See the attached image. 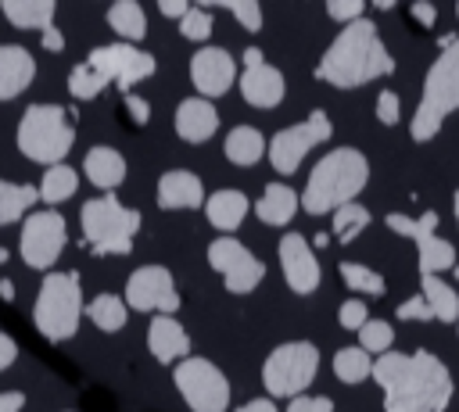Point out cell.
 <instances>
[{
    "instance_id": "obj_1",
    "label": "cell",
    "mask_w": 459,
    "mask_h": 412,
    "mask_svg": "<svg viewBox=\"0 0 459 412\" xmlns=\"http://www.w3.org/2000/svg\"><path fill=\"white\" fill-rule=\"evenodd\" d=\"M369 376L384 391V412H445L452 405L455 383L452 369L427 348L387 351L373 358Z\"/></svg>"
},
{
    "instance_id": "obj_2",
    "label": "cell",
    "mask_w": 459,
    "mask_h": 412,
    "mask_svg": "<svg viewBox=\"0 0 459 412\" xmlns=\"http://www.w3.org/2000/svg\"><path fill=\"white\" fill-rule=\"evenodd\" d=\"M391 72H394V57L380 39L377 21H369V18L344 25L316 64V79L333 90H359Z\"/></svg>"
},
{
    "instance_id": "obj_42",
    "label": "cell",
    "mask_w": 459,
    "mask_h": 412,
    "mask_svg": "<svg viewBox=\"0 0 459 412\" xmlns=\"http://www.w3.org/2000/svg\"><path fill=\"white\" fill-rule=\"evenodd\" d=\"M326 14L341 25H351V21L366 18V0H326Z\"/></svg>"
},
{
    "instance_id": "obj_16",
    "label": "cell",
    "mask_w": 459,
    "mask_h": 412,
    "mask_svg": "<svg viewBox=\"0 0 459 412\" xmlns=\"http://www.w3.org/2000/svg\"><path fill=\"white\" fill-rule=\"evenodd\" d=\"M204 183L190 168H169L158 179V208L165 211H197L204 208Z\"/></svg>"
},
{
    "instance_id": "obj_40",
    "label": "cell",
    "mask_w": 459,
    "mask_h": 412,
    "mask_svg": "<svg viewBox=\"0 0 459 412\" xmlns=\"http://www.w3.org/2000/svg\"><path fill=\"white\" fill-rule=\"evenodd\" d=\"M179 36L190 39V43H204L212 36V14H208V7H190L179 18Z\"/></svg>"
},
{
    "instance_id": "obj_41",
    "label": "cell",
    "mask_w": 459,
    "mask_h": 412,
    "mask_svg": "<svg viewBox=\"0 0 459 412\" xmlns=\"http://www.w3.org/2000/svg\"><path fill=\"white\" fill-rule=\"evenodd\" d=\"M366 319H369V308H366V301L362 297H348L341 308H337V322L344 326V330H362L366 326Z\"/></svg>"
},
{
    "instance_id": "obj_47",
    "label": "cell",
    "mask_w": 459,
    "mask_h": 412,
    "mask_svg": "<svg viewBox=\"0 0 459 412\" xmlns=\"http://www.w3.org/2000/svg\"><path fill=\"white\" fill-rule=\"evenodd\" d=\"M384 226L394 229L398 236L416 240V219H409V215H402V211H387V215H384Z\"/></svg>"
},
{
    "instance_id": "obj_58",
    "label": "cell",
    "mask_w": 459,
    "mask_h": 412,
    "mask_svg": "<svg viewBox=\"0 0 459 412\" xmlns=\"http://www.w3.org/2000/svg\"><path fill=\"white\" fill-rule=\"evenodd\" d=\"M4 262H7V247H0V265H4Z\"/></svg>"
},
{
    "instance_id": "obj_21",
    "label": "cell",
    "mask_w": 459,
    "mask_h": 412,
    "mask_svg": "<svg viewBox=\"0 0 459 412\" xmlns=\"http://www.w3.org/2000/svg\"><path fill=\"white\" fill-rule=\"evenodd\" d=\"M100 193H111L126 183V158L115 150V147H90L86 158H82V168H79Z\"/></svg>"
},
{
    "instance_id": "obj_27",
    "label": "cell",
    "mask_w": 459,
    "mask_h": 412,
    "mask_svg": "<svg viewBox=\"0 0 459 412\" xmlns=\"http://www.w3.org/2000/svg\"><path fill=\"white\" fill-rule=\"evenodd\" d=\"M420 297L427 301L430 315L441 322H459V294L441 276H420Z\"/></svg>"
},
{
    "instance_id": "obj_6",
    "label": "cell",
    "mask_w": 459,
    "mask_h": 412,
    "mask_svg": "<svg viewBox=\"0 0 459 412\" xmlns=\"http://www.w3.org/2000/svg\"><path fill=\"white\" fill-rule=\"evenodd\" d=\"M140 211L126 208L115 193H100L82 204L79 226L93 254H129L140 233Z\"/></svg>"
},
{
    "instance_id": "obj_4",
    "label": "cell",
    "mask_w": 459,
    "mask_h": 412,
    "mask_svg": "<svg viewBox=\"0 0 459 412\" xmlns=\"http://www.w3.org/2000/svg\"><path fill=\"white\" fill-rule=\"evenodd\" d=\"M459 111V36H452L423 75V93L409 122L412 143H427L441 133L445 118Z\"/></svg>"
},
{
    "instance_id": "obj_46",
    "label": "cell",
    "mask_w": 459,
    "mask_h": 412,
    "mask_svg": "<svg viewBox=\"0 0 459 412\" xmlns=\"http://www.w3.org/2000/svg\"><path fill=\"white\" fill-rule=\"evenodd\" d=\"M122 111H126V118L133 125H147L151 122V104L143 97H136V93H122Z\"/></svg>"
},
{
    "instance_id": "obj_28",
    "label": "cell",
    "mask_w": 459,
    "mask_h": 412,
    "mask_svg": "<svg viewBox=\"0 0 459 412\" xmlns=\"http://www.w3.org/2000/svg\"><path fill=\"white\" fill-rule=\"evenodd\" d=\"M82 315H86L100 333H118V330L126 326V319H129V308H126V301H122L118 294H97L93 301H86Z\"/></svg>"
},
{
    "instance_id": "obj_39",
    "label": "cell",
    "mask_w": 459,
    "mask_h": 412,
    "mask_svg": "<svg viewBox=\"0 0 459 412\" xmlns=\"http://www.w3.org/2000/svg\"><path fill=\"white\" fill-rule=\"evenodd\" d=\"M212 4L222 7V11H230L244 32H258L262 29V7L255 0H212Z\"/></svg>"
},
{
    "instance_id": "obj_36",
    "label": "cell",
    "mask_w": 459,
    "mask_h": 412,
    "mask_svg": "<svg viewBox=\"0 0 459 412\" xmlns=\"http://www.w3.org/2000/svg\"><path fill=\"white\" fill-rule=\"evenodd\" d=\"M394 344V326L387 319H366V326L359 330V348L366 355H387Z\"/></svg>"
},
{
    "instance_id": "obj_5",
    "label": "cell",
    "mask_w": 459,
    "mask_h": 412,
    "mask_svg": "<svg viewBox=\"0 0 459 412\" xmlns=\"http://www.w3.org/2000/svg\"><path fill=\"white\" fill-rule=\"evenodd\" d=\"M14 143L36 165H65L75 143V118L61 104H29L18 118Z\"/></svg>"
},
{
    "instance_id": "obj_52",
    "label": "cell",
    "mask_w": 459,
    "mask_h": 412,
    "mask_svg": "<svg viewBox=\"0 0 459 412\" xmlns=\"http://www.w3.org/2000/svg\"><path fill=\"white\" fill-rule=\"evenodd\" d=\"M22 408H25L22 391H0V412H22Z\"/></svg>"
},
{
    "instance_id": "obj_60",
    "label": "cell",
    "mask_w": 459,
    "mask_h": 412,
    "mask_svg": "<svg viewBox=\"0 0 459 412\" xmlns=\"http://www.w3.org/2000/svg\"><path fill=\"white\" fill-rule=\"evenodd\" d=\"M455 18H459V4H455Z\"/></svg>"
},
{
    "instance_id": "obj_55",
    "label": "cell",
    "mask_w": 459,
    "mask_h": 412,
    "mask_svg": "<svg viewBox=\"0 0 459 412\" xmlns=\"http://www.w3.org/2000/svg\"><path fill=\"white\" fill-rule=\"evenodd\" d=\"M255 64H265V54L258 47H247L244 50V68H255Z\"/></svg>"
},
{
    "instance_id": "obj_56",
    "label": "cell",
    "mask_w": 459,
    "mask_h": 412,
    "mask_svg": "<svg viewBox=\"0 0 459 412\" xmlns=\"http://www.w3.org/2000/svg\"><path fill=\"white\" fill-rule=\"evenodd\" d=\"M0 297L4 301H14V283L11 279H0Z\"/></svg>"
},
{
    "instance_id": "obj_24",
    "label": "cell",
    "mask_w": 459,
    "mask_h": 412,
    "mask_svg": "<svg viewBox=\"0 0 459 412\" xmlns=\"http://www.w3.org/2000/svg\"><path fill=\"white\" fill-rule=\"evenodd\" d=\"M265 136H262V129H255V125H233L230 133H226V143H222V150H226V161L230 165H237V168H251V165H258L262 158H265Z\"/></svg>"
},
{
    "instance_id": "obj_61",
    "label": "cell",
    "mask_w": 459,
    "mask_h": 412,
    "mask_svg": "<svg viewBox=\"0 0 459 412\" xmlns=\"http://www.w3.org/2000/svg\"><path fill=\"white\" fill-rule=\"evenodd\" d=\"M455 330H459V322H455Z\"/></svg>"
},
{
    "instance_id": "obj_49",
    "label": "cell",
    "mask_w": 459,
    "mask_h": 412,
    "mask_svg": "<svg viewBox=\"0 0 459 412\" xmlns=\"http://www.w3.org/2000/svg\"><path fill=\"white\" fill-rule=\"evenodd\" d=\"M434 229H437V211H423L416 219V244L427 240V236H434Z\"/></svg>"
},
{
    "instance_id": "obj_54",
    "label": "cell",
    "mask_w": 459,
    "mask_h": 412,
    "mask_svg": "<svg viewBox=\"0 0 459 412\" xmlns=\"http://www.w3.org/2000/svg\"><path fill=\"white\" fill-rule=\"evenodd\" d=\"M237 412H280V408H276L273 398H251V401H244Z\"/></svg>"
},
{
    "instance_id": "obj_12",
    "label": "cell",
    "mask_w": 459,
    "mask_h": 412,
    "mask_svg": "<svg viewBox=\"0 0 459 412\" xmlns=\"http://www.w3.org/2000/svg\"><path fill=\"white\" fill-rule=\"evenodd\" d=\"M86 64L93 72L104 75V82H115L122 93H129V86L143 82L154 75L158 68V57L133 47V43H104V47H93L86 54Z\"/></svg>"
},
{
    "instance_id": "obj_62",
    "label": "cell",
    "mask_w": 459,
    "mask_h": 412,
    "mask_svg": "<svg viewBox=\"0 0 459 412\" xmlns=\"http://www.w3.org/2000/svg\"><path fill=\"white\" fill-rule=\"evenodd\" d=\"M68 412H72V408H68Z\"/></svg>"
},
{
    "instance_id": "obj_9",
    "label": "cell",
    "mask_w": 459,
    "mask_h": 412,
    "mask_svg": "<svg viewBox=\"0 0 459 412\" xmlns=\"http://www.w3.org/2000/svg\"><path fill=\"white\" fill-rule=\"evenodd\" d=\"M172 383L190 412H226L230 408V380L226 373L201 355H186L172 365Z\"/></svg>"
},
{
    "instance_id": "obj_22",
    "label": "cell",
    "mask_w": 459,
    "mask_h": 412,
    "mask_svg": "<svg viewBox=\"0 0 459 412\" xmlns=\"http://www.w3.org/2000/svg\"><path fill=\"white\" fill-rule=\"evenodd\" d=\"M247 208H251L247 197H244L240 190H230V186L204 197V215H208V222H212L215 229H222V236H233V229L244 222Z\"/></svg>"
},
{
    "instance_id": "obj_13",
    "label": "cell",
    "mask_w": 459,
    "mask_h": 412,
    "mask_svg": "<svg viewBox=\"0 0 459 412\" xmlns=\"http://www.w3.org/2000/svg\"><path fill=\"white\" fill-rule=\"evenodd\" d=\"M122 301H126V308H136V312L172 315L179 308V290L165 265H140L129 272Z\"/></svg>"
},
{
    "instance_id": "obj_26",
    "label": "cell",
    "mask_w": 459,
    "mask_h": 412,
    "mask_svg": "<svg viewBox=\"0 0 459 412\" xmlns=\"http://www.w3.org/2000/svg\"><path fill=\"white\" fill-rule=\"evenodd\" d=\"M108 25L115 29V36H118V43H140L143 36H147V14H143V7L136 4V0H118V4H111L108 7Z\"/></svg>"
},
{
    "instance_id": "obj_43",
    "label": "cell",
    "mask_w": 459,
    "mask_h": 412,
    "mask_svg": "<svg viewBox=\"0 0 459 412\" xmlns=\"http://www.w3.org/2000/svg\"><path fill=\"white\" fill-rule=\"evenodd\" d=\"M398 115H402L398 93H394V90H380V93H377V122H380V125H394Z\"/></svg>"
},
{
    "instance_id": "obj_32",
    "label": "cell",
    "mask_w": 459,
    "mask_h": 412,
    "mask_svg": "<svg viewBox=\"0 0 459 412\" xmlns=\"http://www.w3.org/2000/svg\"><path fill=\"white\" fill-rule=\"evenodd\" d=\"M341 279H344V287L355 294V297H380L384 290H387V283H384V276L377 272V269H369V265H359V262H341Z\"/></svg>"
},
{
    "instance_id": "obj_10",
    "label": "cell",
    "mask_w": 459,
    "mask_h": 412,
    "mask_svg": "<svg viewBox=\"0 0 459 412\" xmlns=\"http://www.w3.org/2000/svg\"><path fill=\"white\" fill-rule=\"evenodd\" d=\"M330 136H333V122H330V115H326L323 107H316V111H308L305 122L273 133V140L265 143V158H269L273 172L294 176L298 165H301V158H305L316 143H326Z\"/></svg>"
},
{
    "instance_id": "obj_7",
    "label": "cell",
    "mask_w": 459,
    "mask_h": 412,
    "mask_svg": "<svg viewBox=\"0 0 459 412\" xmlns=\"http://www.w3.org/2000/svg\"><path fill=\"white\" fill-rule=\"evenodd\" d=\"M82 308L86 301H82L79 272H47L36 290L32 322L47 340H68L79 333Z\"/></svg>"
},
{
    "instance_id": "obj_44",
    "label": "cell",
    "mask_w": 459,
    "mask_h": 412,
    "mask_svg": "<svg viewBox=\"0 0 459 412\" xmlns=\"http://www.w3.org/2000/svg\"><path fill=\"white\" fill-rule=\"evenodd\" d=\"M402 322H430L434 315H430V308H427V301L420 297V294H412V297H405L402 305H398V312H394Z\"/></svg>"
},
{
    "instance_id": "obj_14",
    "label": "cell",
    "mask_w": 459,
    "mask_h": 412,
    "mask_svg": "<svg viewBox=\"0 0 459 412\" xmlns=\"http://www.w3.org/2000/svg\"><path fill=\"white\" fill-rule=\"evenodd\" d=\"M280 269H283V279L294 294L308 297L316 294L319 279H323V269H319V258L312 251V244L301 236V233H283L280 236Z\"/></svg>"
},
{
    "instance_id": "obj_50",
    "label": "cell",
    "mask_w": 459,
    "mask_h": 412,
    "mask_svg": "<svg viewBox=\"0 0 459 412\" xmlns=\"http://www.w3.org/2000/svg\"><path fill=\"white\" fill-rule=\"evenodd\" d=\"M14 358H18V344L0 330V373H4L7 365H14Z\"/></svg>"
},
{
    "instance_id": "obj_45",
    "label": "cell",
    "mask_w": 459,
    "mask_h": 412,
    "mask_svg": "<svg viewBox=\"0 0 459 412\" xmlns=\"http://www.w3.org/2000/svg\"><path fill=\"white\" fill-rule=\"evenodd\" d=\"M287 412H333V401L326 394H298L287 401Z\"/></svg>"
},
{
    "instance_id": "obj_53",
    "label": "cell",
    "mask_w": 459,
    "mask_h": 412,
    "mask_svg": "<svg viewBox=\"0 0 459 412\" xmlns=\"http://www.w3.org/2000/svg\"><path fill=\"white\" fill-rule=\"evenodd\" d=\"M158 11H161L165 18H176V21H179V18L190 11V4H186V0H161V4H158Z\"/></svg>"
},
{
    "instance_id": "obj_30",
    "label": "cell",
    "mask_w": 459,
    "mask_h": 412,
    "mask_svg": "<svg viewBox=\"0 0 459 412\" xmlns=\"http://www.w3.org/2000/svg\"><path fill=\"white\" fill-rule=\"evenodd\" d=\"M79 190V172L72 165H50L36 186V197L47 204H61Z\"/></svg>"
},
{
    "instance_id": "obj_23",
    "label": "cell",
    "mask_w": 459,
    "mask_h": 412,
    "mask_svg": "<svg viewBox=\"0 0 459 412\" xmlns=\"http://www.w3.org/2000/svg\"><path fill=\"white\" fill-rule=\"evenodd\" d=\"M298 208H301V201H298V193L287 183H265L262 197L255 201V215L265 226H287L298 215Z\"/></svg>"
},
{
    "instance_id": "obj_3",
    "label": "cell",
    "mask_w": 459,
    "mask_h": 412,
    "mask_svg": "<svg viewBox=\"0 0 459 412\" xmlns=\"http://www.w3.org/2000/svg\"><path fill=\"white\" fill-rule=\"evenodd\" d=\"M369 183V161L355 147H333L326 150L305 183V193L298 197L308 215H333L341 204H351Z\"/></svg>"
},
{
    "instance_id": "obj_20",
    "label": "cell",
    "mask_w": 459,
    "mask_h": 412,
    "mask_svg": "<svg viewBox=\"0 0 459 412\" xmlns=\"http://www.w3.org/2000/svg\"><path fill=\"white\" fill-rule=\"evenodd\" d=\"M36 79V57L25 47L0 43V100L22 97Z\"/></svg>"
},
{
    "instance_id": "obj_18",
    "label": "cell",
    "mask_w": 459,
    "mask_h": 412,
    "mask_svg": "<svg viewBox=\"0 0 459 412\" xmlns=\"http://www.w3.org/2000/svg\"><path fill=\"white\" fill-rule=\"evenodd\" d=\"M237 90H240L244 104H251V107H276L287 97V79H283L280 68H273L265 61V64L244 68L237 75Z\"/></svg>"
},
{
    "instance_id": "obj_57",
    "label": "cell",
    "mask_w": 459,
    "mask_h": 412,
    "mask_svg": "<svg viewBox=\"0 0 459 412\" xmlns=\"http://www.w3.org/2000/svg\"><path fill=\"white\" fill-rule=\"evenodd\" d=\"M452 215H455V226H459V190H455V197H452Z\"/></svg>"
},
{
    "instance_id": "obj_38",
    "label": "cell",
    "mask_w": 459,
    "mask_h": 412,
    "mask_svg": "<svg viewBox=\"0 0 459 412\" xmlns=\"http://www.w3.org/2000/svg\"><path fill=\"white\" fill-rule=\"evenodd\" d=\"M262 276H265V265L251 254L244 265H237L233 272H226V276H222V283H226V290H230V294H251V290L262 283Z\"/></svg>"
},
{
    "instance_id": "obj_51",
    "label": "cell",
    "mask_w": 459,
    "mask_h": 412,
    "mask_svg": "<svg viewBox=\"0 0 459 412\" xmlns=\"http://www.w3.org/2000/svg\"><path fill=\"white\" fill-rule=\"evenodd\" d=\"M39 43H43V50H50V54L65 50V36H61V29H54V25L39 32Z\"/></svg>"
},
{
    "instance_id": "obj_33",
    "label": "cell",
    "mask_w": 459,
    "mask_h": 412,
    "mask_svg": "<svg viewBox=\"0 0 459 412\" xmlns=\"http://www.w3.org/2000/svg\"><path fill=\"white\" fill-rule=\"evenodd\" d=\"M247 258H251V251H247L237 236H215V240L208 244V265H212L219 276L233 272V269L244 265Z\"/></svg>"
},
{
    "instance_id": "obj_29",
    "label": "cell",
    "mask_w": 459,
    "mask_h": 412,
    "mask_svg": "<svg viewBox=\"0 0 459 412\" xmlns=\"http://www.w3.org/2000/svg\"><path fill=\"white\" fill-rule=\"evenodd\" d=\"M455 262H459V258H455V247H452L445 236H437V233L416 244V269H420V276L448 272Z\"/></svg>"
},
{
    "instance_id": "obj_8",
    "label": "cell",
    "mask_w": 459,
    "mask_h": 412,
    "mask_svg": "<svg viewBox=\"0 0 459 412\" xmlns=\"http://www.w3.org/2000/svg\"><path fill=\"white\" fill-rule=\"evenodd\" d=\"M319 373V348L312 340L276 344L262 362V383L273 398H298L312 387Z\"/></svg>"
},
{
    "instance_id": "obj_15",
    "label": "cell",
    "mask_w": 459,
    "mask_h": 412,
    "mask_svg": "<svg viewBox=\"0 0 459 412\" xmlns=\"http://www.w3.org/2000/svg\"><path fill=\"white\" fill-rule=\"evenodd\" d=\"M190 82L204 100L222 97L230 86H237V57L226 47H201L190 57Z\"/></svg>"
},
{
    "instance_id": "obj_59",
    "label": "cell",
    "mask_w": 459,
    "mask_h": 412,
    "mask_svg": "<svg viewBox=\"0 0 459 412\" xmlns=\"http://www.w3.org/2000/svg\"><path fill=\"white\" fill-rule=\"evenodd\" d=\"M452 276H455V279H459V262H455V265H452Z\"/></svg>"
},
{
    "instance_id": "obj_31",
    "label": "cell",
    "mask_w": 459,
    "mask_h": 412,
    "mask_svg": "<svg viewBox=\"0 0 459 412\" xmlns=\"http://www.w3.org/2000/svg\"><path fill=\"white\" fill-rule=\"evenodd\" d=\"M36 201H39V197H36V186L0 179V226L25 219V215H29V208H32Z\"/></svg>"
},
{
    "instance_id": "obj_35",
    "label": "cell",
    "mask_w": 459,
    "mask_h": 412,
    "mask_svg": "<svg viewBox=\"0 0 459 412\" xmlns=\"http://www.w3.org/2000/svg\"><path fill=\"white\" fill-rule=\"evenodd\" d=\"M373 369V358L362 351V348H341L333 355V376L341 383H362Z\"/></svg>"
},
{
    "instance_id": "obj_37",
    "label": "cell",
    "mask_w": 459,
    "mask_h": 412,
    "mask_svg": "<svg viewBox=\"0 0 459 412\" xmlns=\"http://www.w3.org/2000/svg\"><path fill=\"white\" fill-rule=\"evenodd\" d=\"M108 82H104V75L100 72H93L86 61L82 64H75L72 72H68V93L75 97V100H93V97H100V90H104Z\"/></svg>"
},
{
    "instance_id": "obj_34",
    "label": "cell",
    "mask_w": 459,
    "mask_h": 412,
    "mask_svg": "<svg viewBox=\"0 0 459 412\" xmlns=\"http://www.w3.org/2000/svg\"><path fill=\"white\" fill-rule=\"evenodd\" d=\"M369 208L366 204H359V201H351V204H341L337 211H333V236L341 240V244H351L366 226H369Z\"/></svg>"
},
{
    "instance_id": "obj_25",
    "label": "cell",
    "mask_w": 459,
    "mask_h": 412,
    "mask_svg": "<svg viewBox=\"0 0 459 412\" xmlns=\"http://www.w3.org/2000/svg\"><path fill=\"white\" fill-rule=\"evenodd\" d=\"M4 18L14 25V29H50L54 25V14H57V4L54 0H4L0 4Z\"/></svg>"
},
{
    "instance_id": "obj_19",
    "label": "cell",
    "mask_w": 459,
    "mask_h": 412,
    "mask_svg": "<svg viewBox=\"0 0 459 412\" xmlns=\"http://www.w3.org/2000/svg\"><path fill=\"white\" fill-rule=\"evenodd\" d=\"M147 351L161 365H176L190 355V333L176 315H151L147 322Z\"/></svg>"
},
{
    "instance_id": "obj_48",
    "label": "cell",
    "mask_w": 459,
    "mask_h": 412,
    "mask_svg": "<svg viewBox=\"0 0 459 412\" xmlns=\"http://www.w3.org/2000/svg\"><path fill=\"white\" fill-rule=\"evenodd\" d=\"M409 18L420 21L423 29H434V21H437V7L427 4V0H416V4H409Z\"/></svg>"
},
{
    "instance_id": "obj_11",
    "label": "cell",
    "mask_w": 459,
    "mask_h": 412,
    "mask_svg": "<svg viewBox=\"0 0 459 412\" xmlns=\"http://www.w3.org/2000/svg\"><path fill=\"white\" fill-rule=\"evenodd\" d=\"M68 244V233H65V215L54 211V208H39V211H29L22 219V240H18V251H22V262L29 269H54V262L61 258Z\"/></svg>"
},
{
    "instance_id": "obj_17",
    "label": "cell",
    "mask_w": 459,
    "mask_h": 412,
    "mask_svg": "<svg viewBox=\"0 0 459 412\" xmlns=\"http://www.w3.org/2000/svg\"><path fill=\"white\" fill-rule=\"evenodd\" d=\"M172 129L183 143H208L219 129V111L212 100L204 97H186L176 104V115H172Z\"/></svg>"
}]
</instances>
